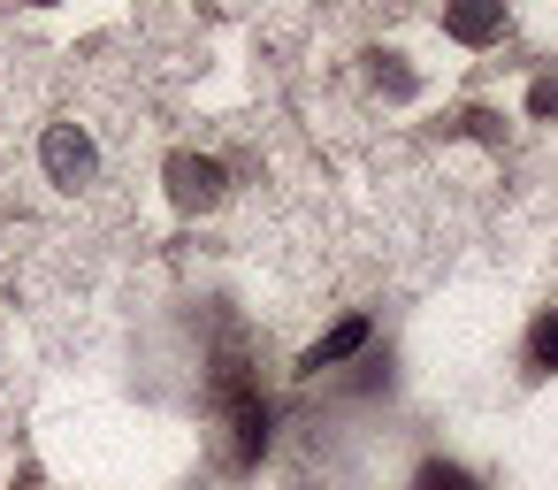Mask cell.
I'll return each mask as SVG.
<instances>
[{"label": "cell", "mask_w": 558, "mask_h": 490, "mask_svg": "<svg viewBox=\"0 0 558 490\" xmlns=\"http://www.w3.org/2000/svg\"><path fill=\"white\" fill-rule=\"evenodd\" d=\"M207 414H215V459H222L230 475L260 467V452H268V398H260V375L245 368L238 330H230L222 352L207 360Z\"/></svg>", "instance_id": "6da1fadb"}, {"label": "cell", "mask_w": 558, "mask_h": 490, "mask_svg": "<svg viewBox=\"0 0 558 490\" xmlns=\"http://www.w3.org/2000/svg\"><path fill=\"white\" fill-rule=\"evenodd\" d=\"M161 184H169V207H177V215H207V207L230 200V169H222L215 154H192V146L161 162Z\"/></svg>", "instance_id": "7a4b0ae2"}, {"label": "cell", "mask_w": 558, "mask_h": 490, "mask_svg": "<svg viewBox=\"0 0 558 490\" xmlns=\"http://www.w3.org/2000/svg\"><path fill=\"white\" fill-rule=\"evenodd\" d=\"M39 169H47L62 192H85V184L100 177V146H93L77 123H47V139H39Z\"/></svg>", "instance_id": "3957f363"}, {"label": "cell", "mask_w": 558, "mask_h": 490, "mask_svg": "<svg viewBox=\"0 0 558 490\" xmlns=\"http://www.w3.org/2000/svg\"><path fill=\"white\" fill-rule=\"evenodd\" d=\"M444 32H451L459 47L505 39V0H444Z\"/></svg>", "instance_id": "277c9868"}, {"label": "cell", "mask_w": 558, "mask_h": 490, "mask_svg": "<svg viewBox=\"0 0 558 490\" xmlns=\"http://www.w3.org/2000/svg\"><path fill=\"white\" fill-rule=\"evenodd\" d=\"M367 337H375V322L367 314H344L329 337H314L306 352H299V375H322V368H337V360H352V352H367Z\"/></svg>", "instance_id": "5b68a950"}, {"label": "cell", "mask_w": 558, "mask_h": 490, "mask_svg": "<svg viewBox=\"0 0 558 490\" xmlns=\"http://www.w3.org/2000/svg\"><path fill=\"white\" fill-rule=\"evenodd\" d=\"M367 85L375 93H390V100H413V70H405V55H367Z\"/></svg>", "instance_id": "8992f818"}, {"label": "cell", "mask_w": 558, "mask_h": 490, "mask_svg": "<svg viewBox=\"0 0 558 490\" xmlns=\"http://www.w3.org/2000/svg\"><path fill=\"white\" fill-rule=\"evenodd\" d=\"M527 368H535V375H558V307L535 314V330H527Z\"/></svg>", "instance_id": "52a82bcc"}, {"label": "cell", "mask_w": 558, "mask_h": 490, "mask_svg": "<svg viewBox=\"0 0 558 490\" xmlns=\"http://www.w3.org/2000/svg\"><path fill=\"white\" fill-rule=\"evenodd\" d=\"M413 490H482L466 467H451V459H421V475H413Z\"/></svg>", "instance_id": "ba28073f"}, {"label": "cell", "mask_w": 558, "mask_h": 490, "mask_svg": "<svg viewBox=\"0 0 558 490\" xmlns=\"http://www.w3.org/2000/svg\"><path fill=\"white\" fill-rule=\"evenodd\" d=\"M527 116H558V70L527 85Z\"/></svg>", "instance_id": "9c48e42d"}, {"label": "cell", "mask_w": 558, "mask_h": 490, "mask_svg": "<svg viewBox=\"0 0 558 490\" xmlns=\"http://www.w3.org/2000/svg\"><path fill=\"white\" fill-rule=\"evenodd\" d=\"M32 9H47V0H32Z\"/></svg>", "instance_id": "30bf717a"}]
</instances>
